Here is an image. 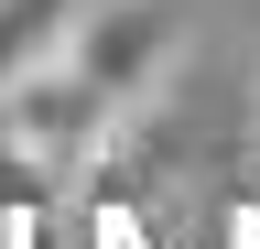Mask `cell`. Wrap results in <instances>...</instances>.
I'll return each mask as SVG.
<instances>
[{"instance_id": "obj_3", "label": "cell", "mask_w": 260, "mask_h": 249, "mask_svg": "<svg viewBox=\"0 0 260 249\" xmlns=\"http://www.w3.org/2000/svg\"><path fill=\"white\" fill-rule=\"evenodd\" d=\"M65 22H76V0H0V87L44 65L65 44Z\"/></svg>"}, {"instance_id": "obj_2", "label": "cell", "mask_w": 260, "mask_h": 249, "mask_svg": "<svg viewBox=\"0 0 260 249\" xmlns=\"http://www.w3.org/2000/svg\"><path fill=\"white\" fill-rule=\"evenodd\" d=\"M109 141H119V119H109V98L65 65V54H44L32 76H11L0 87V152H22L32 173H87V163H109Z\"/></svg>"}, {"instance_id": "obj_1", "label": "cell", "mask_w": 260, "mask_h": 249, "mask_svg": "<svg viewBox=\"0 0 260 249\" xmlns=\"http://www.w3.org/2000/svg\"><path fill=\"white\" fill-rule=\"evenodd\" d=\"M184 33H195L184 0H76V22H65L54 54L109 98V119H130V109L174 98V54H184Z\"/></svg>"}]
</instances>
